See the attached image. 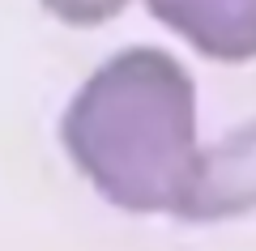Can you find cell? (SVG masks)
<instances>
[{"mask_svg":"<svg viewBox=\"0 0 256 251\" xmlns=\"http://www.w3.org/2000/svg\"><path fill=\"white\" fill-rule=\"evenodd\" d=\"M124 4L128 0H43V9L68 26H98V21L116 17Z\"/></svg>","mask_w":256,"mask_h":251,"instance_id":"277c9868","label":"cell"},{"mask_svg":"<svg viewBox=\"0 0 256 251\" xmlns=\"http://www.w3.org/2000/svg\"><path fill=\"white\" fill-rule=\"evenodd\" d=\"M256 209V119L226 141L201 149L188 200L180 213L192 222H222Z\"/></svg>","mask_w":256,"mask_h":251,"instance_id":"7a4b0ae2","label":"cell"},{"mask_svg":"<svg viewBox=\"0 0 256 251\" xmlns=\"http://www.w3.org/2000/svg\"><path fill=\"white\" fill-rule=\"evenodd\" d=\"M162 26L210 60H252L256 55V0H146Z\"/></svg>","mask_w":256,"mask_h":251,"instance_id":"3957f363","label":"cell"},{"mask_svg":"<svg viewBox=\"0 0 256 251\" xmlns=\"http://www.w3.org/2000/svg\"><path fill=\"white\" fill-rule=\"evenodd\" d=\"M64 149L128 213H180L196 175V85L158 47L120 51L64 111Z\"/></svg>","mask_w":256,"mask_h":251,"instance_id":"6da1fadb","label":"cell"}]
</instances>
